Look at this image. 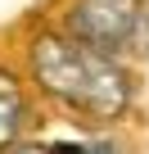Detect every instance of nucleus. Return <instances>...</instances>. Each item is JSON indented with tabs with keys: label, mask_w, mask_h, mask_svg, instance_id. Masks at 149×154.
Returning <instances> with one entry per match:
<instances>
[{
	"label": "nucleus",
	"mask_w": 149,
	"mask_h": 154,
	"mask_svg": "<svg viewBox=\"0 0 149 154\" xmlns=\"http://www.w3.org/2000/svg\"><path fill=\"white\" fill-rule=\"evenodd\" d=\"M32 72H36V82H41L45 95L82 109L91 118H118L131 104L127 72L109 54L72 41V36H54V32L36 36V45H32Z\"/></svg>",
	"instance_id": "nucleus-1"
},
{
	"label": "nucleus",
	"mask_w": 149,
	"mask_h": 154,
	"mask_svg": "<svg viewBox=\"0 0 149 154\" xmlns=\"http://www.w3.org/2000/svg\"><path fill=\"white\" fill-rule=\"evenodd\" d=\"M72 41H82L100 54L131 45L136 27H140V0H77L68 14Z\"/></svg>",
	"instance_id": "nucleus-2"
},
{
	"label": "nucleus",
	"mask_w": 149,
	"mask_h": 154,
	"mask_svg": "<svg viewBox=\"0 0 149 154\" xmlns=\"http://www.w3.org/2000/svg\"><path fill=\"white\" fill-rule=\"evenodd\" d=\"M18 122H23V86L14 72L0 68V154L18 140Z\"/></svg>",
	"instance_id": "nucleus-3"
},
{
	"label": "nucleus",
	"mask_w": 149,
	"mask_h": 154,
	"mask_svg": "<svg viewBox=\"0 0 149 154\" xmlns=\"http://www.w3.org/2000/svg\"><path fill=\"white\" fill-rule=\"evenodd\" d=\"M9 154H54V149H45V145H18V149H9Z\"/></svg>",
	"instance_id": "nucleus-4"
}]
</instances>
